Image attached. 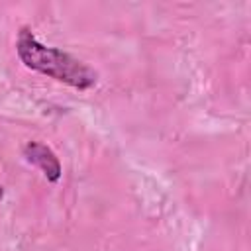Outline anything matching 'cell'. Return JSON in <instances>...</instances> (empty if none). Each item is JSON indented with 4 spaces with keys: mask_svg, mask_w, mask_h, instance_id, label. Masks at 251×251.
<instances>
[{
    "mask_svg": "<svg viewBox=\"0 0 251 251\" xmlns=\"http://www.w3.org/2000/svg\"><path fill=\"white\" fill-rule=\"evenodd\" d=\"M24 155H25V159L29 163H33L35 167H39L41 173L49 180H53V182L59 180V176H61V165H59V159L55 157V153L47 145H43L39 141H29L24 147Z\"/></svg>",
    "mask_w": 251,
    "mask_h": 251,
    "instance_id": "2",
    "label": "cell"
},
{
    "mask_svg": "<svg viewBox=\"0 0 251 251\" xmlns=\"http://www.w3.org/2000/svg\"><path fill=\"white\" fill-rule=\"evenodd\" d=\"M16 51L27 69L43 73L59 82H65L78 90H86L96 84V73L88 65H84L82 61L75 59L73 55L61 49L45 47L33 37V33L27 27H22L18 35Z\"/></svg>",
    "mask_w": 251,
    "mask_h": 251,
    "instance_id": "1",
    "label": "cell"
}]
</instances>
